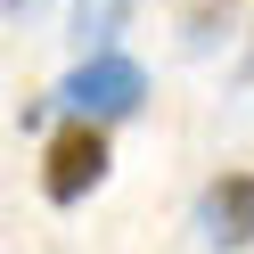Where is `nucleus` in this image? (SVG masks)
Instances as JSON below:
<instances>
[{"label": "nucleus", "instance_id": "1", "mask_svg": "<svg viewBox=\"0 0 254 254\" xmlns=\"http://www.w3.org/2000/svg\"><path fill=\"white\" fill-rule=\"evenodd\" d=\"M115 172V131L90 115H66L50 139H41V197L50 205H82L90 189H107Z\"/></svg>", "mask_w": 254, "mask_h": 254}, {"label": "nucleus", "instance_id": "2", "mask_svg": "<svg viewBox=\"0 0 254 254\" xmlns=\"http://www.w3.org/2000/svg\"><path fill=\"white\" fill-rule=\"evenodd\" d=\"M50 99L66 107V115H90V123H107V131H115L123 115H139V107H148V66H139V58H123V50H90L82 66L50 90Z\"/></svg>", "mask_w": 254, "mask_h": 254}, {"label": "nucleus", "instance_id": "3", "mask_svg": "<svg viewBox=\"0 0 254 254\" xmlns=\"http://www.w3.org/2000/svg\"><path fill=\"white\" fill-rule=\"evenodd\" d=\"M197 230H205V246H221V254H254V172L246 164H230V172L205 181Z\"/></svg>", "mask_w": 254, "mask_h": 254}, {"label": "nucleus", "instance_id": "4", "mask_svg": "<svg viewBox=\"0 0 254 254\" xmlns=\"http://www.w3.org/2000/svg\"><path fill=\"white\" fill-rule=\"evenodd\" d=\"M123 25H131V0H74V41H82V58L90 50H115Z\"/></svg>", "mask_w": 254, "mask_h": 254}, {"label": "nucleus", "instance_id": "5", "mask_svg": "<svg viewBox=\"0 0 254 254\" xmlns=\"http://www.w3.org/2000/svg\"><path fill=\"white\" fill-rule=\"evenodd\" d=\"M213 17H230V0H197L189 8V50H213Z\"/></svg>", "mask_w": 254, "mask_h": 254}, {"label": "nucleus", "instance_id": "6", "mask_svg": "<svg viewBox=\"0 0 254 254\" xmlns=\"http://www.w3.org/2000/svg\"><path fill=\"white\" fill-rule=\"evenodd\" d=\"M0 8H8V17H33V8H41V0H0Z\"/></svg>", "mask_w": 254, "mask_h": 254}, {"label": "nucleus", "instance_id": "7", "mask_svg": "<svg viewBox=\"0 0 254 254\" xmlns=\"http://www.w3.org/2000/svg\"><path fill=\"white\" fill-rule=\"evenodd\" d=\"M246 74H254V50H246Z\"/></svg>", "mask_w": 254, "mask_h": 254}]
</instances>
